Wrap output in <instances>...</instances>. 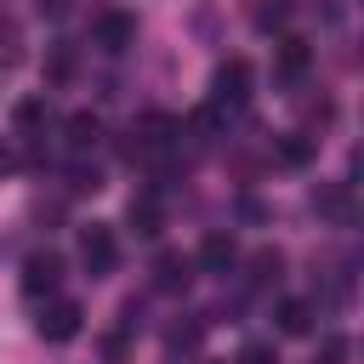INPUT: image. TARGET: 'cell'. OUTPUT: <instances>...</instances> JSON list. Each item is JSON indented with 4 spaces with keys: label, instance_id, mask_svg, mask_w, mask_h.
Returning <instances> with one entry per match:
<instances>
[{
    "label": "cell",
    "instance_id": "cell-13",
    "mask_svg": "<svg viewBox=\"0 0 364 364\" xmlns=\"http://www.w3.org/2000/svg\"><path fill=\"white\" fill-rule=\"evenodd\" d=\"M97 136H102V119H97V114H85V108L68 114V148L85 154V148H97Z\"/></svg>",
    "mask_w": 364,
    "mask_h": 364
},
{
    "label": "cell",
    "instance_id": "cell-14",
    "mask_svg": "<svg viewBox=\"0 0 364 364\" xmlns=\"http://www.w3.org/2000/svg\"><path fill=\"white\" fill-rule=\"evenodd\" d=\"M279 273H284V256L279 250H256L250 256V284L262 290V284H279Z\"/></svg>",
    "mask_w": 364,
    "mask_h": 364
},
{
    "label": "cell",
    "instance_id": "cell-11",
    "mask_svg": "<svg viewBox=\"0 0 364 364\" xmlns=\"http://www.w3.org/2000/svg\"><path fill=\"white\" fill-rule=\"evenodd\" d=\"M125 222H131L142 239H154V233L165 228V210H159V199H154V193H131V210H125Z\"/></svg>",
    "mask_w": 364,
    "mask_h": 364
},
{
    "label": "cell",
    "instance_id": "cell-15",
    "mask_svg": "<svg viewBox=\"0 0 364 364\" xmlns=\"http://www.w3.org/2000/svg\"><path fill=\"white\" fill-rule=\"evenodd\" d=\"M97 188H102V171L85 165V159H74L68 165V193H97Z\"/></svg>",
    "mask_w": 364,
    "mask_h": 364
},
{
    "label": "cell",
    "instance_id": "cell-17",
    "mask_svg": "<svg viewBox=\"0 0 364 364\" xmlns=\"http://www.w3.org/2000/svg\"><path fill=\"white\" fill-rule=\"evenodd\" d=\"M68 74H74V46H51V57H46V80L63 85Z\"/></svg>",
    "mask_w": 364,
    "mask_h": 364
},
{
    "label": "cell",
    "instance_id": "cell-12",
    "mask_svg": "<svg viewBox=\"0 0 364 364\" xmlns=\"http://www.w3.org/2000/svg\"><path fill=\"white\" fill-rule=\"evenodd\" d=\"M273 154H279V165H290V171H301V165H313V154H318V142H313L307 131H284Z\"/></svg>",
    "mask_w": 364,
    "mask_h": 364
},
{
    "label": "cell",
    "instance_id": "cell-19",
    "mask_svg": "<svg viewBox=\"0 0 364 364\" xmlns=\"http://www.w3.org/2000/svg\"><path fill=\"white\" fill-rule=\"evenodd\" d=\"M46 114H51V108H46V97H23V102H17V125H23V131H28V125H40Z\"/></svg>",
    "mask_w": 364,
    "mask_h": 364
},
{
    "label": "cell",
    "instance_id": "cell-4",
    "mask_svg": "<svg viewBox=\"0 0 364 364\" xmlns=\"http://www.w3.org/2000/svg\"><path fill=\"white\" fill-rule=\"evenodd\" d=\"M57 284H63V256L57 250H34L23 262V296L40 301V296H57Z\"/></svg>",
    "mask_w": 364,
    "mask_h": 364
},
{
    "label": "cell",
    "instance_id": "cell-16",
    "mask_svg": "<svg viewBox=\"0 0 364 364\" xmlns=\"http://www.w3.org/2000/svg\"><path fill=\"white\" fill-rule=\"evenodd\" d=\"M347 353H353V341H347L341 330H330V336L318 341V353H313V364H347Z\"/></svg>",
    "mask_w": 364,
    "mask_h": 364
},
{
    "label": "cell",
    "instance_id": "cell-2",
    "mask_svg": "<svg viewBox=\"0 0 364 364\" xmlns=\"http://www.w3.org/2000/svg\"><path fill=\"white\" fill-rule=\"evenodd\" d=\"M80 262H85L91 279H108V273L119 267V239H114V228H102V222L80 228Z\"/></svg>",
    "mask_w": 364,
    "mask_h": 364
},
{
    "label": "cell",
    "instance_id": "cell-6",
    "mask_svg": "<svg viewBox=\"0 0 364 364\" xmlns=\"http://www.w3.org/2000/svg\"><path fill=\"white\" fill-rule=\"evenodd\" d=\"M307 68H313V46H307L301 34H284V40L273 46V74H279L284 85H296Z\"/></svg>",
    "mask_w": 364,
    "mask_h": 364
},
{
    "label": "cell",
    "instance_id": "cell-10",
    "mask_svg": "<svg viewBox=\"0 0 364 364\" xmlns=\"http://www.w3.org/2000/svg\"><path fill=\"white\" fill-rule=\"evenodd\" d=\"M233 262H239L233 233H205V245H199V267H205V273H228Z\"/></svg>",
    "mask_w": 364,
    "mask_h": 364
},
{
    "label": "cell",
    "instance_id": "cell-3",
    "mask_svg": "<svg viewBox=\"0 0 364 364\" xmlns=\"http://www.w3.org/2000/svg\"><path fill=\"white\" fill-rule=\"evenodd\" d=\"M245 97H250V63L245 57L216 63V74H210V108H228V102H245Z\"/></svg>",
    "mask_w": 364,
    "mask_h": 364
},
{
    "label": "cell",
    "instance_id": "cell-8",
    "mask_svg": "<svg viewBox=\"0 0 364 364\" xmlns=\"http://www.w3.org/2000/svg\"><path fill=\"white\" fill-rule=\"evenodd\" d=\"M188 279H193V262L182 256V250H159L154 256V290H188Z\"/></svg>",
    "mask_w": 364,
    "mask_h": 364
},
{
    "label": "cell",
    "instance_id": "cell-9",
    "mask_svg": "<svg viewBox=\"0 0 364 364\" xmlns=\"http://www.w3.org/2000/svg\"><path fill=\"white\" fill-rule=\"evenodd\" d=\"M273 318H279V330H284V336H307V330H313V318H318V301H307V296H284Z\"/></svg>",
    "mask_w": 364,
    "mask_h": 364
},
{
    "label": "cell",
    "instance_id": "cell-21",
    "mask_svg": "<svg viewBox=\"0 0 364 364\" xmlns=\"http://www.w3.org/2000/svg\"><path fill=\"white\" fill-rule=\"evenodd\" d=\"M11 171H17V154H11V148H6V142H0V182H6V176H11Z\"/></svg>",
    "mask_w": 364,
    "mask_h": 364
},
{
    "label": "cell",
    "instance_id": "cell-5",
    "mask_svg": "<svg viewBox=\"0 0 364 364\" xmlns=\"http://www.w3.org/2000/svg\"><path fill=\"white\" fill-rule=\"evenodd\" d=\"M313 210H318L324 222H336V228H353V222H358V199H353L347 182H324V188H313Z\"/></svg>",
    "mask_w": 364,
    "mask_h": 364
},
{
    "label": "cell",
    "instance_id": "cell-18",
    "mask_svg": "<svg viewBox=\"0 0 364 364\" xmlns=\"http://www.w3.org/2000/svg\"><path fill=\"white\" fill-rule=\"evenodd\" d=\"M233 364H279V353H273V341H245Z\"/></svg>",
    "mask_w": 364,
    "mask_h": 364
},
{
    "label": "cell",
    "instance_id": "cell-7",
    "mask_svg": "<svg viewBox=\"0 0 364 364\" xmlns=\"http://www.w3.org/2000/svg\"><path fill=\"white\" fill-rule=\"evenodd\" d=\"M91 40H97L102 51H125V46H136V17H131V11H102V17L91 23Z\"/></svg>",
    "mask_w": 364,
    "mask_h": 364
},
{
    "label": "cell",
    "instance_id": "cell-20",
    "mask_svg": "<svg viewBox=\"0 0 364 364\" xmlns=\"http://www.w3.org/2000/svg\"><path fill=\"white\" fill-rule=\"evenodd\" d=\"M239 216H245V222H262V216H267V210H262V205H256V199H239Z\"/></svg>",
    "mask_w": 364,
    "mask_h": 364
},
{
    "label": "cell",
    "instance_id": "cell-1",
    "mask_svg": "<svg viewBox=\"0 0 364 364\" xmlns=\"http://www.w3.org/2000/svg\"><path fill=\"white\" fill-rule=\"evenodd\" d=\"M80 324H85V307H80V301H68V296H51V301L40 307V318H34L40 341H51V347L74 341V336H80Z\"/></svg>",
    "mask_w": 364,
    "mask_h": 364
}]
</instances>
